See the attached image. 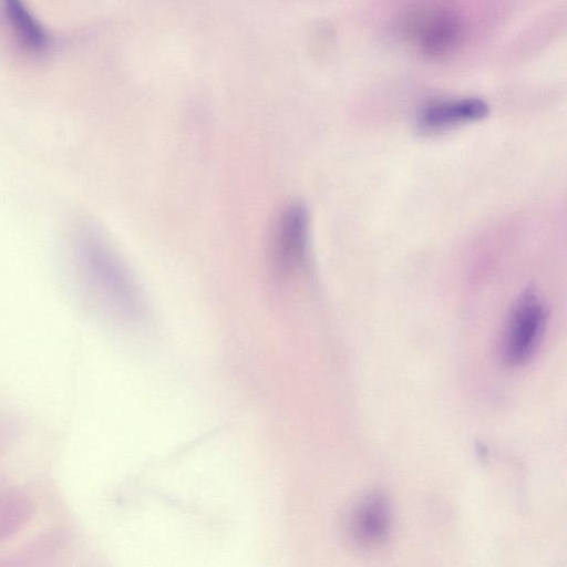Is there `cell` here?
Returning a JSON list of instances; mask_svg holds the SVG:
<instances>
[{
    "instance_id": "1",
    "label": "cell",
    "mask_w": 567,
    "mask_h": 567,
    "mask_svg": "<svg viewBox=\"0 0 567 567\" xmlns=\"http://www.w3.org/2000/svg\"><path fill=\"white\" fill-rule=\"evenodd\" d=\"M66 252L81 292L122 310H133L141 305L142 291L134 276L96 226L74 225L66 240Z\"/></svg>"
},
{
    "instance_id": "2",
    "label": "cell",
    "mask_w": 567,
    "mask_h": 567,
    "mask_svg": "<svg viewBox=\"0 0 567 567\" xmlns=\"http://www.w3.org/2000/svg\"><path fill=\"white\" fill-rule=\"evenodd\" d=\"M547 321V309L533 290L516 300L509 313L503 338L502 353L507 364L526 363L536 351Z\"/></svg>"
},
{
    "instance_id": "3",
    "label": "cell",
    "mask_w": 567,
    "mask_h": 567,
    "mask_svg": "<svg viewBox=\"0 0 567 567\" xmlns=\"http://www.w3.org/2000/svg\"><path fill=\"white\" fill-rule=\"evenodd\" d=\"M309 215L299 203L288 205L276 220L270 240L274 274L285 279L300 269L307 258Z\"/></svg>"
},
{
    "instance_id": "4",
    "label": "cell",
    "mask_w": 567,
    "mask_h": 567,
    "mask_svg": "<svg viewBox=\"0 0 567 567\" xmlns=\"http://www.w3.org/2000/svg\"><path fill=\"white\" fill-rule=\"evenodd\" d=\"M403 31L415 41L423 54L431 58L453 53L464 35L461 19L444 8L412 11L404 20Z\"/></svg>"
},
{
    "instance_id": "5",
    "label": "cell",
    "mask_w": 567,
    "mask_h": 567,
    "mask_svg": "<svg viewBox=\"0 0 567 567\" xmlns=\"http://www.w3.org/2000/svg\"><path fill=\"white\" fill-rule=\"evenodd\" d=\"M391 525L388 498L381 493H372L354 508L349 522V533L359 548L375 549L388 540Z\"/></svg>"
},
{
    "instance_id": "6",
    "label": "cell",
    "mask_w": 567,
    "mask_h": 567,
    "mask_svg": "<svg viewBox=\"0 0 567 567\" xmlns=\"http://www.w3.org/2000/svg\"><path fill=\"white\" fill-rule=\"evenodd\" d=\"M487 114V104L477 97L442 100L423 107L419 115V125L426 132H436L480 121Z\"/></svg>"
},
{
    "instance_id": "7",
    "label": "cell",
    "mask_w": 567,
    "mask_h": 567,
    "mask_svg": "<svg viewBox=\"0 0 567 567\" xmlns=\"http://www.w3.org/2000/svg\"><path fill=\"white\" fill-rule=\"evenodd\" d=\"M6 14L22 43L31 50L41 51L48 37L22 0H2Z\"/></svg>"
}]
</instances>
